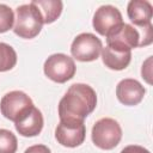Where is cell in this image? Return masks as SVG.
Listing matches in <instances>:
<instances>
[{
	"label": "cell",
	"instance_id": "cell-17",
	"mask_svg": "<svg viewBox=\"0 0 153 153\" xmlns=\"http://www.w3.org/2000/svg\"><path fill=\"white\" fill-rule=\"evenodd\" d=\"M14 13L12 8L5 4H0V33H4L13 27Z\"/></svg>",
	"mask_w": 153,
	"mask_h": 153
},
{
	"label": "cell",
	"instance_id": "cell-12",
	"mask_svg": "<svg viewBox=\"0 0 153 153\" xmlns=\"http://www.w3.org/2000/svg\"><path fill=\"white\" fill-rule=\"evenodd\" d=\"M127 14L130 22L137 27H143L146 25L152 24V14L153 8L151 2L146 0H131L127 6Z\"/></svg>",
	"mask_w": 153,
	"mask_h": 153
},
{
	"label": "cell",
	"instance_id": "cell-3",
	"mask_svg": "<svg viewBox=\"0 0 153 153\" xmlns=\"http://www.w3.org/2000/svg\"><path fill=\"white\" fill-rule=\"evenodd\" d=\"M91 137L92 142L98 148L109 151L120 143L122 139V128L116 120L104 117L93 124Z\"/></svg>",
	"mask_w": 153,
	"mask_h": 153
},
{
	"label": "cell",
	"instance_id": "cell-18",
	"mask_svg": "<svg viewBox=\"0 0 153 153\" xmlns=\"http://www.w3.org/2000/svg\"><path fill=\"white\" fill-rule=\"evenodd\" d=\"M141 75L147 81V84H152V56H149L142 65Z\"/></svg>",
	"mask_w": 153,
	"mask_h": 153
},
{
	"label": "cell",
	"instance_id": "cell-1",
	"mask_svg": "<svg viewBox=\"0 0 153 153\" xmlns=\"http://www.w3.org/2000/svg\"><path fill=\"white\" fill-rule=\"evenodd\" d=\"M96 91L87 84H73L59 103L60 121L84 122L96 109Z\"/></svg>",
	"mask_w": 153,
	"mask_h": 153
},
{
	"label": "cell",
	"instance_id": "cell-19",
	"mask_svg": "<svg viewBox=\"0 0 153 153\" xmlns=\"http://www.w3.org/2000/svg\"><path fill=\"white\" fill-rule=\"evenodd\" d=\"M121 153H151L148 149H146L145 147L142 146H139V145H129V146H126Z\"/></svg>",
	"mask_w": 153,
	"mask_h": 153
},
{
	"label": "cell",
	"instance_id": "cell-11",
	"mask_svg": "<svg viewBox=\"0 0 153 153\" xmlns=\"http://www.w3.org/2000/svg\"><path fill=\"white\" fill-rule=\"evenodd\" d=\"M43 116L42 112L33 106L24 117H22L19 121H17L14 123L16 130L25 137H32V136H37L42 129H43Z\"/></svg>",
	"mask_w": 153,
	"mask_h": 153
},
{
	"label": "cell",
	"instance_id": "cell-10",
	"mask_svg": "<svg viewBox=\"0 0 153 153\" xmlns=\"http://www.w3.org/2000/svg\"><path fill=\"white\" fill-rule=\"evenodd\" d=\"M146 88L135 79H123L116 86L117 99L128 106L137 105L145 97Z\"/></svg>",
	"mask_w": 153,
	"mask_h": 153
},
{
	"label": "cell",
	"instance_id": "cell-14",
	"mask_svg": "<svg viewBox=\"0 0 153 153\" xmlns=\"http://www.w3.org/2000/svg\"><path fill=\"white\" fill-rule=\"evenodd\" d=\"M31 2L39 10L44 24H51L61 16L63 5L59 0H33Z\"/></svg>",
	"mask_w": 153,
	"mask_h": 153
},
{
	"label": "cell",
	"instance_id": "cell-2",
	"mask_svg": "<svg viewBox=\"0 0 153 153\" xmlns=\"http://www.w3.org/2000/svg\"><path fill=\"white\" fill-rule=\"evenodd\" d=\"M14 20V33L25 39L35 38L41 32L44 24L39 10L32 2L18 6L16 10Z\"/></svg>",
	"mask_w": 153,
	"mask_h": 153
},
{
	"label": "cell",
	"instance_id": "cell-5",
	"mask_svg": "<svg viewBox=\"0 0 153 153\" xmlns=\"http://www.w3.org/2000/svg\"><path fill=\"white\" fill-rule=\"evenodd\" d=\"M43 69L44 74L50 80L59 84H63L71 80L76 72L74 60L71 56L62 53L50 55L45 60Z\"/></svg>",
	"mask_w": 153,
	"mask_h": 153
},
{
	"label": "cell",
	"instance_id": "cell-15",
	"mask_svg": "<svg viewBox=\"0 0 153 153\" xmlns=\"http://www.w3.org/2000/svg\"><path fill=\"white\" fill-rule=\"evenodd\" d=\"M17 63V53L7 43L0 42V72L11 71Z\"/></svg>",
	"mask_w": 153,
	"mask_h": 153
},
{
	"label": "cell",
	"instance_id": "cell-6",
	"mask_svg": "<svg viewBox=\"0 0 153 153\" xmlns=\"http://www.w3.org/2000/svg\"><path fill=\"white\" fill-rule=\"evenodd\" d=\"M105 37L108 47L118 51H131L133 48L140 47L141 43L139 30L126 23L111 29Z\"/></svg>",
	"mask_w": 153,
	"mask_h": 153
},
{
	"label": "cell",
	"instance_id": "cell-7",
	"mask_svg": "<svg viewBox=\"0 0 153 153\" xmlns=\"http://www.w3.org/2000/svg\"><path fill=\"white\" fill-rule=\"evenodd\" d=\"M102 41L93 33L84 32L78 35L71 45V53L74 59L81 62H90L98 59L102 53Z\"/></svg>",
	"mask_w": 153,
	"mask_h": 153
},
{
	"label": "cell",
	"instance_id": "cell-8",
	"mask_svg": "<svg viewBox=\"0 0 153 153\" xmlns=\"http://www.w3.org/2000/svg\"><path fill=\"white\" fill-rule=\"evenodd\" d=\"M86 136V128L84 122H73V121H60L55 129L56 141L69 148L80 146Z\"/></svg>",
	"mask_w": 153,
	"mask_h": 153
},
{
	"label": "cell",
	"instance_id": "cell-20",
	"mask_svg": "<svg viewBox=\"0 0 153 153\" xmlns=\"http://www.w3.org/2000/svg\"><path fill=\"white\" fill-rule=\"evenodd\" d=\"M24 153H51V151L45 145H33L26 148Z\"/></svg>",
	"mask_w": 153,
	"mask_h": 153
},
{
	"label": "cell",
	"instance_id": "cell-16",
	"mask_svg": "<svg viewBox=\"0 0 153 153\" xmlns=\"http://www.w3.org/2000/svg\"><path fill=\"white\" fill-rule=\"evenodd\" d=\"M18 141L16 135L7 129H0V153H16Z\"/></svg>",
	"mask_w": 153,
	"mask_h": 153
},
{
	"label": "cell",
	"instance_id": "cell-4",
	"mask_svg": "<svg viewBox=\"0 0 153 153\" xmlns=\"http://www.w3.org/2000/svg\"><path fill=\"white\" fill-rule=\"evenodd\" d=\"M32 99L23 91H11L0 100V111L5 118L17 122L24 117L32 108Z\"/></svg>",
	"mask_w": 153,
	"mask_h": 153
},
{
	"label": "cell",
	"instance_id": "cell-9",
	"mask_svg": "<svg viewBox=\"0 0 153 153\" xmlns=\"http://www.w3.org/2000/svg\"><path fill=\"white\" fill-rule=\"evenodd\" d=\"M122 14L120 10L112 5L100 6L93 14L92 25L93 29L102 36H105L111 29L122 24Z\"/></svg>",
	"mask_w": 153,
	"mask_h": 153
},
{
	"label": "cell",
	"instance_id": "cell-13",
	"mask_svg": "<svg viewBox=\"0 0 153 153\" xmlns=\"http://www.w3.org/2000/svg\"><path fill=\"white\" fill-rule=\"evenodd\" d=\"M102 60L108 68L114 71H122L130 63L131 51H118L106 45L102 49Z\"/></svg>",
	"mask_w": 153,
	"mask_h": 153
}]
</instances>
